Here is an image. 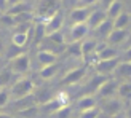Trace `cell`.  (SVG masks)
<instances>
[{"label": "cell", "mask_w": 131, "mask_h": 118, "mask_svg": "<svg viewBox=\"0 0 131 118\" xmlns=\"http://www.w3.org/2000/svg\"><path fill=\"white\" fill-rule=\"evenodd\" d=\"M125 10L123 8V2L122 0H115V2H112L107 8H106V15H107V19H110V21H114V19L120 15V13Z\"/></svg>", "instance_id": "7402d4cb"}, {"label": "cell", "mask_w": 131, "mask_h": 118, "mask_svg": "<svg viewBox=\"0 0 131 118\" xmlns=\"http://www.w3.org/2000/svg\"><path fill=\"white\" fill-rule=\"evenodd\" d=\"M48 118H75V110L72 104H67V105L61 107L59 110H56L53 115H50Z\"/></svg>", "instance_id": "603a6c76"}, {"label": "cell", "mask_w": 131, "mask_h": 118, "mask_svg": "<svg viewBox=\"0 0 131 118\" xmlns=\"http://www.w3.org/2000/svg\"><path fill=\"white\" fill-rule=\"evenodd\" d=\"M96 118H114V116H110V115H107L106 112H102V110L99 109V113H97V116Z\"/></svg>", "instance_id": "d590c367"}, {"label": "cell", "mask_w": 131, "mask_h": 118, "mask_svg": "<svg viewBox=\"0 0 131 118\" xmlns=\"http://www.w3.org/2000/svg\"><path fill=\"white\" fill-rule=\"evenodd\" d=\"M0 118H16V116L11 115L10 112H0Z\"/></svg>", "instance_id": "8d00e7d4"}, {"label": "cell", "mask_w": 131, "mask_h": 118, "mask_svg": "<svg viewBox=\"0 0 131 118\" xmlns=\"http://www.w3.org/2000/svg\"><path fill=\"white\" fill-rule=\"evenodd\" d=\"M125 105L126 104L120 101L118 97H109V99H101L97 102V107H99L102 112H106L107 115L110 116H118L120 113H123V110H125Z\"/></svg>", "instance_id": "8992f818"}, {"label": "cell", "mask_w": 131, "mask_h": 118, "mask_svg": "<svg viewBox=\"0 0 131 118\" xmlns=\"http://www.w3.org/2000/svg\"><path fill=\"white\" fill-rule=\"evenodd\" d=\"M30 65H32V59L29 53H23L21 56L8 61V69L19 77H27V74L30 72Z\"/></svg>", "instance_id": "3957f363"}, {"label": "cell", "mask_w": 131, "mask_h": 118, "mask_svg": "<svg viewBox=\"0 0 131 118\" xmlns=\"http://www.w3.org/2000/svg\"><path fill=\"white\" fill-rule=\"evenodd\" d=\"M88 72H90V65L88 64H82V65H75V67L69 69L66 74H61V80L59 85L61 86H75V85L85 81L88 78Z\"/></svg>", "instance_id": "6da1fadb"}, {"label": "cell", "mask_w": 131, "mask_h": 118, "mask_svg": "<svg viewBox=\"0 0 131 118\" xmlns=\"http://www.w3.org/2000/svg\"><path fill=\"white\" fill-rule=\"evenodd\" d=\"M35 89V81L32 77H19L10 85V94H11V101L19 99V97H26L34 93Z\"/></svg>", "instance_id": "7a4b0ae2"}, {"label": "cell", "mask_w": 131, "mask_h": 118, "mask_svg": "<svg viewBox=\"0 0 131 118\" xmlns=\"http://www.w3.org/2000/svg\"><path fill=\"white\" fill-rule=\"evenodd\" d=\"M2 57H3V56H2V54H0V61H2Z\"/></svg>", "instance_id": "7bdbcfd3"}, {"label": "cell", "mask_w": 131, "mask_h": 118, "mask_svg": "<svg viewBox=\"0 0 131 118\" xmlns=\"http://www.w3.org/2000/svg\"><path fill=\"white\" fill-rule=\"evenodd\" d=\"M42 22L45 26V34L47 35L53 34V32H58V30H62L64 22H66V11L62 8H58L54 13H51V15Z\"/></svg>", "instance_id": "5b68a950"}, {"label": "cell", "mask_w": 131, "mask_h": 118, "mask_svg": "<svg viewBox=\"0 0 131 118\" xmlns=\"http://www.w3.org/2000/svg\"><path fill=\"white\" fill-rule=\"evenodd\" d=\"M93 8H70L69 11V22L70 26L72 24H80V22H86L88 21V16H90V13Z\"/></svg>", "instance_id": "4fadbf2b"}, {"label": "cell", "mask_w": 131, "mask_h": 118, "mask_svg": "<svg viewBox=\"0 0 131 118\" xmlns=\"http://www.w3.org/2000/svg\"><path fill=\"white\" fill-rule=\"evenodd\" d=\"M34 96H35L37 105H40V104L48 102L50 99H53V97L56 96V93L51 89V86L42 85V86H35V89H34Z\"/></svg>", "instance_id": "5bb4252c"}, {"label": "cell", "mask_w": 131, "mask_h": 118, "mask_svg": "<svg viewBox=\"0 0 131 118\" xmlns=\"http://www.w3.org/2000/svg\"><path fill=\"white\" fill-rule=\"evenodd\" d=\"M114 118H123V116H120V115H118V116H114Z\"/></svg>", "instance_id": "b9f144b4"}, {"label": "cell", "mask_w": 131, "mask_h": 118, "mask_svg": "<svg viewBox=\"0 0 131 118\" xmlns=\"http://www.w3.org/2000/svg\"><path fill=\"white\" fill-rule=\"evenodd\" d=\"M6 11V0H0V13Z\"/></svg>", "instance_id": "e575fe53"}, {"label": "cell", "mask_w": 131, "mask_h": 118, "mask_svg": "<svg viewBox=\"0 0 131 118\" xmlns=\"http://www.w3.org/2000/svg\"><path fill=\"white\" fill-rule=\"evenodd\" d=\"M16 116L18 118H37L40 116V110H38V105H34L26 110H21V112H16Z\"/></svg>", "instance_id": "4316f807"}, {"label": "cell", "mask_w": 131, "mask_h": 118, "mask_svg": "<svg viewBox=\"0 0 131 118\" xmlns=\"http://www.w3.org/2000/svg\"><path fill=\"white\" fill-rule=\"evenodd\" d=\"M114 30V24H112V21L110 19H107V21H104L99 27H96L94 30H91L94 34V38L99 43H106V40H107V37L110 35V32Z\"/></svg>", "instance_id": "2e32d148"}, {"label": "cell", "mask_w": 131, "mask_h": 118, "mask_svg": "<svg viewBox=\"0 0 131 118\" xmlns=\"http://www.w3.org/2000/svg\"><path fill=\"white\" fill-rule=\"evenodd\" d=\"M61 69H62V62L58 61V62L51 64V65L38 69L37 77L40 78L42 81H51V80H54L56 77H61Z\"/></svg>", "instance_id": "9c48e42d"}, {"label": "cell", "mask_w": 131, "mask_h": 118, "mask_svg": "<svg viewBox=\"0 0 131 118\" xmlns=\"http://www.w3.org/2000/svg\"><path fill=\"white\" fill-rule=\"evenodd\" d=\"M0 24L2 26H5V27H8V29H11V27H15V18H13L11 15H8V13H2L0 15Z\"/></svg>", "instance_id": "f1b7e54d"}, {"label": "cell", "mask_w": 131, "mask_h": 118, "mask_svg": "<svg viewBox=\"0 0 131 118\" xmlns=\"http://www.w3.org/2000/svg\"><path fill=\"white\" fill-rule=\"evenodd\" d=\"M96 5V0H77L74 8H93Z\"/></svg>", "instance_id": "4dcf8cb0"}, {"label": "cell", "mask_w": 131, "mask_h": 118, "mask_svg": "<svg viewBox=\"0 0 131 118\" xmlns=\"http://www.w3.org/2000/svg\"><path fill=\"white\" fill-rule=\"evenodd\" d=\"M11 102V94H10V88H0V110L6 109Z\"/></svg>", "instance_id": "83f0119b"}, {"label": "cell", "mask_w": 131, "mask_h": 118, "mask_svg": "<svg viewBox=\"0 0 131 118\" xmlns=\"http://www.w3.org/2000/svg\"><path fill=\"white\" fill-rule=\"evenodd\" d=\"M35 62L38 64V69H42V67H47V65L58 62V56L50 53V51H45V50H37L35 51Z\"/></svg>", "instance_id": "e0dca14e"}, {"label": "cell", "mask_w": 131, "mask_h": 118, "mask_svg": "<svg viewBox=\"0 0 131 118\" xmlns=\"http://www.w3.org/2000/svg\"><path fill=\"white\" fill-rule=\"evenodd\" d=\"M90 32H91V29L88 27L86 22H80V24H72V26H69L67 34H66V45L83 42L85 38L90 35Z\"/></svg>", "instance_id": "277c9868"}, {"label": "cell", "mask_w": 131, "mask_h": 118, "mask_svg": "<svg viewBox=\"0 0 131 118\" xmlns=\"http://www.w3.org/2000/svg\"><path fill=\"white\" fill-rule=\"evenodd\" d=\"M120 81H131V62L128 61H120L118 65L114 70V75Z\"/></svg>", "instance_id": "ac0fdd59"}, {"label": "cell", "mask_w": 131, "mask_h": 118, "mask_svg": "<svg viewBox=\"0 0 131 118\" xmlns=\"http://www.w3.org/2000/svg\"><path fill=\"white\" fill-rule=\"evenodd\" d=\"M123 118H131V104H128V105H125V110H123Z\"/></svg>", "instance_id": "836d02e7"}, {"label": "cell", "mask_w": 131, "mask_h": 118, "mask_svg": "<svg viewBox=\"0 0 131 118\" xmlns=\"http://www.w3.org/2000/svg\"><path fill=\"white\" fill-rule=\"evenodd\" d=\"M45 38H47V40H50L51 43H54V45H59V46H66V34H64V30L53 32V34L47 35Z\"/></svg>", "instance_id": "484cf974"}, {"label": "cell", "mask_w": 131, "mask_h": 118, "mask_svg": "<svg viewBox=\"0 0 131 118\" xmlns=\"http://www.w3.org/2000/svg\"><path fill=\"white\" fill-rule=\"evenodd\" d=\"M120 61H128V62H131V45L123 48V53H120Z\"/></svg>", "instance_id": "1f68e13d"}, {"label": "cell", "mask_w": 131, "mask_h": 118, "mask_svg": "<svg viewBox=\"0 0 131 118\" xmlns=\"http://www.w3.org/2000/svg\"><path fill=\"white\" fill-rule=\"evenodd\" d=\"M3 51H5V42H3V38L0 37V54L3 56Z\"/></svg>", "instance_id": "f35d334b"}, {"label": "cell", "mask_w": 131, "mask_h": 118, "mask_svg": "<svg viewBox=\"0 0 131 118\" xmlns=\"http://www.w3.org/2000/svg\"><path fill=\"white\" fill-rule=\"evenodd\" d=\"M13 77L15 74L8 69V65L0 70V88H10V85L13 83Z\"/></svg>", "instance_id": "d4e9b609"}, {"label": "cell", "mask_w": 131, "mask_h": 118, "mask_svg": "<svg viewBox=\"0 0 131 118\" xmlns=\"http://www.w3.org/2000/svg\"><path fill=\"white\" fill-rule=\"evenodd\" d=\"M29 11H34V8L30 6L29 0H23V2L13 5V6H10V8H6L5 13H8V15H11V16H16V15H21V13H29Z\"/></svg>", "instance_id": "d6986e66"}, {"label": "cell", "mask_w": 131, "mask_h": 118, "mask_svg": "<svg viewBox=\"0 0 131 118\" xmlns=\"http://www.w3.org/2000/svg\"><path fill=\"white\" fill-rule=\"evenodd\" d=\"M3 53H5V57L8 59V61H11V59L21 56L23 53H27V50H26V48H19V46H16V45L10 43L8 46H5V51H3Z\"/></svg>", "instance_id": "cb8c5ba5"}, {"label": "cell", "mask_w": 131, "mask_h": 118, "mask_svg": "<svg viewBox=\"0 0 131 118\" xmlns=\"http://www.w3.org/2000/svg\"><path fill=\"white\" fill-rule=\"evenodd\" d=\"M115 57H120L118 48L109 46V45H106V43H99L97 51H96V54H94V62L96 61H106V59H115Z\"/></svg>", "instance_id": "7c38bea8"}, {"label": "cell", "mask_w": 131, "mask_h": 118, "mask_svg": "<svg viewBox=\"0 0 131 118\" xmlns=\"http://www.w3.org/2000/svg\"><path fill=\"white\" fill-rule=\"evenodd\" d=\"M125 43H126V46H129V45H131V30H129V35H128V40H126Z\"/></svg>", "instance_id": "60d3db41"}, {"label": "cell", "mask_w": 131, "mask_h": 118, "mask_svg": "<svg viewBox=\"0 0 131 118\" xmlns=\"http://www.w3.org/2000/svg\"><path fill=\"white\" fill-rule=\"evenodd\" d=\"M67 3L70 5V8H74V5L77 3V0H67Z\"/></svg>", "instance_id": "ab89813d"}, {"label": "cell", "mask_w": 131, "mask_h": 118, "mask_svg": "<svg viewBox=\"0 0 131 118\" xmlns=\"http://www.w3.org/2000/svg\"><path fill=\"white\" fill-rule=\"evenodd\" d=\"M131 22V15L126 11V10H123L118 16H117L112 24H114V29H128V26Z\"/></svg>", "instance_id": "44dd1931"}, {"label": "cell", "mask_w": 131, "mask_h": 118, "mask_svg": "<svg viewBox=\"0 0 131 118\" xmlns=\"http://www.w3.org/2000/svg\"><path fill=\"white\" fill-rule=\"evenodd\" d=\"M128 35H129L128 29H114L112 32H110V35L107 37L106 45L114 46V48H118V46H122V45H125V42L128 40Z\"/></svg>", "instance_id": "8fae6325"}, {"label": "cell", "mask_w": 131, "mask_h": 118, "mask_svg": "<svg viewBox=\"0 0 131 118\" xmlns=\"http://www.w3.org/2000/svg\"><path fill=\"white\" fill-rule=\"evenodd\" d=\"M120 57L115 59H106V61H96L91 67H93V72L97 75H104V77H112L115 67L118 65Z\"/></svg>", "instance_id": "ba28073f"}, {"label": "cell", "mask_w": 131, "mask_h": 118, "mask_svg": "<svg viewBox=\"0 0 131 118\" xmlns=\"http://www.w3.org/2000/svg\"><path fill=\"white\" fill-rule=\"evenodd\" d=\"M118 83L120 80H117L115 77H107L106 81H104L97 91L94 93L96 99L101 101V99H109V97H115L117 96V89H118Z\"/></svg>", "instance_id": "52a82bcc"}, {"label": "cell", "mask_w": 131, "mask_h": 118, "mask_svg": "<svg viewBox=\"0 0 131 118\" xmlns=\"http://www.w3.org/2000/svg\"><path fill=\"white\" fill-rule=\"evenodd\" d=\"M104 21H107V15H106V11L101 10V8H94V10H91L86 24H88V27H90L91 30H94L96 27H99V26H101Z\"/></svg>", "instance_id": "9a60e30c"}, {"label": "cell", "mask_w": 131, "mask_h": 118, "mask_svg": "<svg viewBox=\"0 0 131 118\" xmlns=\"http://www.w3.org/2000/svg\"><path fill=\"white\" fill-rule=\"evenodd\" d=\"M0 15H2V13H0Z\"/></svg>", "instance_id": "ee69618b"}, {"label": "cell", "mask_w": 131, "mask_h": 118, "mask_svg": "<svg viewBox=\"0 0 131 118\" xmlns=\"http://www.w3.org/2000/svg\"><path fill=\"white\" fill-rule=\"evenodd\" d=\"M97 113H99V107H94V109L85 110V112H80L78 116H75V118H96Z\"/></svg>", "instance_id": "f546056e"}, {"label": "cell", "mask_w": 131, "mask_h": 118, "mask_svg": "<svg viewBox=\"0 0 131 118\" xmlns=\"http://www.w3.org/2000/svg\"><path fill=\"white\" fill-rule=\"evenodd\" d=\"M112 2H115V0H96V5H97V8H101V10H104L106 11V8L112 3Z\"/></svg>", "instance_id": "d6a6232c"}, {"label": "cell", "mask_w": 131, "mask_h": 118, "mask_svg": "<svg viewBox=\"0 0 131 118\" xmlns=\"http://www.w3.org/2000/svg\"><path fill=\"white\" fill-rule=\"evenodd\" d=\"M94 107H97V99L93 94H85V96L74 99V110L78 113L85 112V110H90V109H94Z\"/></svg>", "instance_id": "30bf717a"}, {"label": "cell", "mask_w": 131, "mask_h": 118, "mask_svg": "<svg viewBox=\"0 0 131 118\" xmlns=\"http://www.w3.org/2000/svg\"><path fill=\"white\" fill-rule=\"evenodd\" d=\"M117 97L123 102H129L131 101V81H120L118 83V89H117Z\"/></svg>", "instance_id": "ffe728a7"}, {"label": "cell", "mask_w": 131, "mask_h": 118, "mask_svg": "<svg viewBox=\"0 0 131 118\" xmlns=\"http://www.w3.org/2000/svg\"><path fill=\"white\" fill-rule=\"evenodd\" d=\"M19 2H23V0H6V8H10V6L16 5V3H19Z\"/></svg>", "instance_id": "74e56055"}]
</instances>
